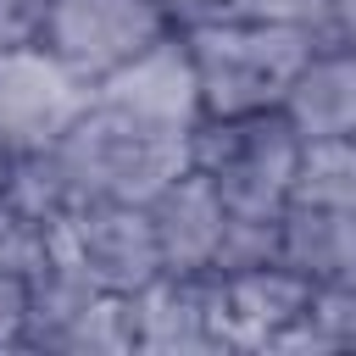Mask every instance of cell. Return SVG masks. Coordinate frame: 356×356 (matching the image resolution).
Returning a JSON list of instances; mask_svg holds the SVG:
<instances>
[{"label":"cell","instance_id":"obj_1","mask_svg":"<svg viewBox=\"0 0 356 356\" xmlns=\"http://www.w3.org/2000/svg\"><path fill=\"white\" fill-rule=\"evenodd\" d=\"M206 117L278 111L300 67L312 61V33L295 17H206L184 28Z\"/></svg>","mask_w":356,"mask_h":356},{"label":"cell","instance_id":"obj_2","mask_svg":"<svg viewBox=\"0 0 356 356\" xmlns=\"http://www.w3.org/2000/svg\"><path fill=\"white\" fill-rule=\"evenodd\" d=\"M306 139L278 111H245V117H206L189 139V167H200L228 211L245 217H284L295 200Z\"/></svg>","mask_w":356,"mask_h":356},{"label":"cell","instance_id":"obj_3","mask_svg":"<svg viewBox=\"0 0 356 356\" xmlns=\"http://www.w3.org/2000/svg\"><path fill=\"white\" fill-rule=\"evenodd\" d=\"M78 206L89 200H117V206H150L178 172H189V139L139 128L106 106H89L67 139L56 145Z\"/></svg>","mask_w":356,"mask_h":356},{"label":"cell","instance_id":"obj_4","mask_svg":"<svg viewBox=\"0 0 356 356\" xmlns=\"http://www.w3.org/2000/svg\"><path fill=\"white\" fill-rule=\"evenodd\" d=\"M50 261L111 295H134L167 273L150 206H117V200H89L72 206L61 222H50Z\"/></svg>","mask_w":356,"mask_h":356},{"label":"cell","instance_id":"obj_5","mask_svg":"<svg viewBox=\"0 0 356 356\" xmlns=\"http://www.w3.org/2000/svg\"><path fill=\"white\" fill-rule=\"evenodd\" d=\"M95 106V83L50 44H0V150H50Z\"/></svg>","mask_w":356,"mask_h":356},{"label":"cell","instance_id":"obj_6","mask_svg":"<svg viewBox=\"0 0 356 356\" xmlns=\"http://www.w3.org/2000/svg\"><path fill=\"white\" fill-rule=\"evenodd\" d=\"M22 350L50 356H134L128 295H111L67 267H44L28 289V334Z\"/></svg>","mask_w":356,"mask_h":356},{"label":"cell","instance_id":"obj_7","mask_svg":"<svg viewBox=\"0 0 356 356\" xmlns=\"http://www.w3.org/2000/svg\"><path fill=\"white\" fill-rule=\"evenodd\" d=\"M95 106H106L139 128L195 139V128L206 122V95H200V72H195L184 28H172L167 39H156L150 50H139L117 72H106L95 83Z\"/></svg>","mask_w":356,"mask_h":356},{"label":"cell","instance_id":"obj_8","mask_svg":"<svg viewBox=\"0 0 356 356\" xmlns=\"http://www.w3.org/2000/svg\"><path fill=\"white\" fill-rule=\"evenodd\" d=\"M178 22L156 0H56L39 44H50L89 83H100L106 72H117L122 61H134L139 50H150Z\"/></svg>","mask_w":356,"mask_h":356},{"label":"cell","instance_id":"obj_9","mask_svg":"<svg viewBox=\"0 0 356 356\" xmlns=\"http://www.w3.org/2000/svg\"><path fill=\"white\" fill-rule=\"evenodd\" d=\"M128 328L134 350L145 356H222L228 323H222V278L217 273H161L145 289L128 295Z\"/></svg>","mask_w":356,"mask_h":356},{"label":"cell","instance_id":"obj_10","mask_svg":"<svg viewBox=\"0 0 356 356\" xmlns=\"http://www.w3.org/2000/svg\"><path fill=\"white\" fill-rule=\"evenodd\" d=\"M222 278V323L234 350H278V339L306 323L317 284L295 273L289 261L245 267V273H217Z\"/></svg>","mask_w":356,"mask_h":356},{"label":"cell","instance_id":"obj_11","mask_svg":"<svg viewBox=\"0 0 356 356\" xmlns=\"http://www.w3.org/2000/svg\"><path fill=\"white\" fill-rule=\"evenodd\" d=\"M150 222H156L167 273H211L222 250V228H228V200L200 167H189L150 200Z\"/></svg>","mask_w":356,"mask_h":356},{"label":"cell","instance_id":"obj_12","mask_svg":"<svg viewBox=\"0 0 356 356\" xmlns=\"http://www.w3.org/2000/svg\"><path fill=\"white\" fill-rule=\"evenodd\" d=\"M284 117L300 139H350L356 134V50H312L300 78L284 95Z\"/></svg>","mask_w":356,"mask_h":356},{"label":"cell","instance_id":"obj_13","mask_svg":"<svg viewBox=\"0 0 356 356\" xmlns=\"http://www.w3.org/2000/svg\"><path fill=\"white\" fill-rule=\"evenodd\" d=\"M284 261L295 273H306L312 284L356 278V211L289 200V211H284Z\"/></svg>","mask_w":356,"mask_h":356},{"label":"cell","instance_id":"obj_14","mask_svg":"<svg viewBox=\"0 0 356 356\" xmlns=\"http://www.w3.org/2000/svg\"><path fill=\"white\" fill-rule=\"evenodd\" d=\"M0 195H6L11 206H22L28 217H39V222H61V217L78 206L72 178H67L56 145H50V150H22V156H11Z\"/></svg>","mask_w":356,"mask_h":356},{"label":"cell","instance_id":"obj_15","mask_svg":"<svg viewBox=\"0 0 356 356\" xmlns=\"http://www.w3.org/2000/svg\"><path fill=\"white\" fill-rule=\"evenodd\" d=\"M295 200L356 211V134L350 139H312L306 145L300 178H295Z\"/></svg>","mask_w":356,"mask_h":356},{"label":"cell","instance_id":"obj_16","mask_svg":"<svg viewBox=\"0 0 356 356\" xmlns=\"http://www.w3.org/2000/svg\"><path fill=\"white\" fill-rule=\"evenodd\" d=\"M267 261H284V217L228 211L222 250H217V267L211 273H245V267H267Z\"/></svg>","mask_w":356,"mask_h":356},{"label":"cell","instance_id":"obj_17","mask_svg":"<svg viewBox=\"0 0 356 356\" xmlns=\"http://www.w3.org/2000/svg\"><path fill=\"white\" fill-rule=\"evenodd\" d=\"M44 267H50V222L28 217L22 206L0 195V273L39 278Z\"/></svg>","mask_w":356,"mask_h":356},{"label":"cell","instance_id":"obj_18","mask_svg":"<svg viewBox=\"0 0 356 356\" xmlns=\"http://www.w3.org/2000/svg\"><path fill=\"white\" fill-rule=\"evenodd\" d=\"M295 22L317 50H356V0H295Z\"/></svg>","mask_w":356,"mask_h":356},{"label":"cell","instance_id":"obj_19","mask_svg":"<svg viewBox=\"0 0 356 356\" xmlns=\"http://www.w3.org/2000/svg\"><path fill=\"white\" fill-rule=\"evenodd\" d=\"M28 289H33V278L0 273V350H22V334H28Z\"/></svg>","mask_w":356,"mask_h":356},{"label":"cell","instance_id":"obj_20","mask_svg":"<svg viewBox=\"0 0 356 356\" xmlns=\"http://www.w3.org/2000/svg\"><path fill=\"white\" fill-rule=\"evenodd\" d=\"M56 0H0V44H33Z\"/></svg>","mask_w":356,"mask_h":356},{"label":"cell","instance_id":"obj_21","mask_svg":"<svg viewBox=\"0 0 356 356\" xmlns=\"http://www.w3.org/2000/svg\"><path fill=\"white\" fill-rule=\"evenodd\" d=\"M206 17H295V0H206Z\"/></svg>","mask_w":356,"mask_h":356},{"label":"cell","instance_id":"obj_22","mask_svg":"<svg viewBox=\"0 0 356 356\" xmlns=\"http://www.w3.org/2000/svg\"><path fill=\"white\" fill-rule=\"evenodd\" d=\"M156 6H161L178 28H189V22H200V17H206V0H156Z\"/></svg>","mask_w":356,"mask_h":356},{"label":"cell","instance_id":"obj_23","mask_svg":"<svg viewBox=\"0 0 356 356\" xmlns=\"http://www.w3.org/2000/svg\"><path fill=\"white\" fill-rule=\"evenodd\" d=\"M6 161H11V156H6V150H0V184H6Z\"/></svg>","mask_w":356,"mask_h":356}]
</instances>
